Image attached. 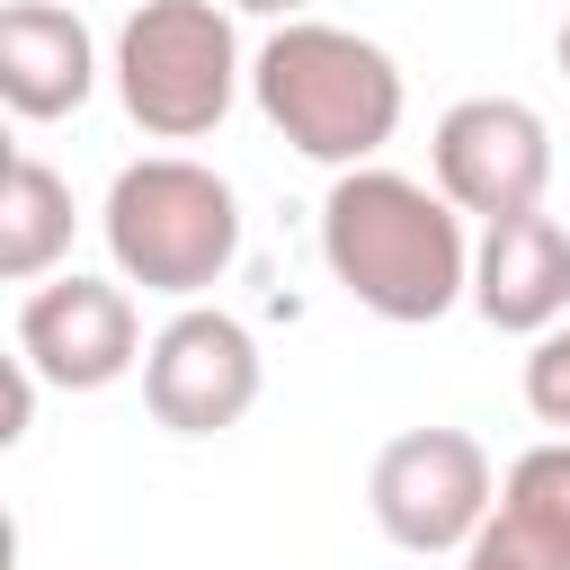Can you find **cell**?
<instances>
[{"mask_svg": "<svg viewBox=\"0 0 570 570\" xmlns=\"http://www.w3.org/2000/svg\"><path fill=\"white\" fill-rule=\"evenodd\" d=\"M499 517H517L525 534L570 552V436H543L499 472Z\"/></svg>", "mask_w": 570, "mask_h": 570, "instance_id": "12", "label": "cell"}, {"mask_svg": "<svg viewBox=\"0 0 570 570\" xmlns=\"http://www.w3.org/2000/svg\"><path fill=\"white\" fill-rule=\"evenodd\" d=\"M71 178L36 151L9 160V187H0V276L9 285H45L62 258H71Z\"/></svg>", "mask_w": 570, "mask_h": 570, "instance_id": "11", "label": "cell"}, {"mask_svg": "<svg viewBox=\"0 0 570 570\" xmlns=\"http://www.w3.org/2000/svg\"><path fill=\"white\" fill-rule=\"evenodd\" d=\"M525 410H534L552 436H570V321L525 347Z\"/></svg>", "mask_w": 570, "mask_h": 570, "instance_id": "13", "label": "cell"}, {"mask_svg": "<svg viewBox=\"0 0 570 570\" xmlns=\"http://www.w3.org/2000/svg\"><path fill=\"white\" fill-rule=\"evenodd\" d=\"M454 570H570V552H552L543 534H525L517 517H490L472 543H463V561Z\"/></svg>", "mask_w": 570, "mask_h": 570, "instance_id": "14", "label": "cell"}, {"mask_svg": "<svg viewBox=\"0 0 570 570\" xmlns=\"http://www.w3.org/2000/svg\"><path fill=\"white\" fill-rule=\"evenodd\" d=\"M249 98L258 116L321 169H374V151L401 134L410 80L401 62L330 18H285L258 53H249Z\"/></svg>", "mask_w": 570, "mask_h": 570, "instance_id": "2", "label": "cell"}, {"mask_svg": "<svg viewBox=\"0 0 570 570\" xmlns=\"http://www.w3.org/2000/svg\"><path fill=\"white\" fill-rule=\"evenodd\" d=\"M321 267L330 285L392 321V330H428L454 303H472V232L463 214L436 196V178L410 169H338L321 196Z\"/></svg>", "mask_w": 570, "mask_h": 570, "instance_id": "1", "label": "cell"}, {"mask_svg": "<svg viewBox=\"0 0 570 570\" xmlns=\"http://www.w3.org/2000/svg\"><path fill=\"white\" fill-rule=\"evenodd\" d=\"M223 9H232V18H276V27H285V18H303L312 0H223Z\"/></svg>", "mask_w": 570, "mask_h": 570, "instance_id": "15", "label": "cell"}, {"mask_svg": "<svg viewBox=\"0 0 570 570\" xmlns=\"http://www.w3.org/2000/svg\"><path fill=\"white\" fill-rule=\"evenodd\" d=\"M98 240H107V258H116L125 285L196 303L240 258V196H232L223 169H205L187 151H151V160H125L107 178Z\"/></svg>", "mask_w": 570, "mask_h": 570, "instance_id": "3", "label": "cell"}, {"mask_svg": "<svg viewBox=\"0 0 570 570\" xmlns=\"http://www.w3.org/2000/svg\"><path fill=\"white\" fill-rule=\"evenodd\" d=\"M472 312L508 338H543L570 321V232L552 214L481 223L472 240Z\"/></svg>", "mask_w": 570, "mask_h": 570, "instance_id": "9", "label": "cell"}, {"mask_svg": "<svg viewBox=\"0 0 570 570\" xmlns=\"http://www.w3.org/2000/svg\"><path fill=\"white\" fill-rule=\"evenodd\" d=\"M428 178L454 214L508 223V214H543L552 196V125L525 98H454L428 134Z\"/></svg>", "mask_w": 570, "mask_h": 570, "instance_id": "6", "label": "cell"}, {"mask_svg": "<svg viewBox=\"0 0 570 570\" xmlns=\"http://www.w3.org/2000/svg\"><path fill=\"white\" fill-rule=\"evenodd\" d=\"M142 312L125 294V276H45L18 303V365L53 392H107L142 365Z\"/></svg>", "mask_w": 570, "mask_h": 570, "instance_id": "8", "label": "cell"}, {"mask_svg": "<svg viewBox=\"0 0 570 570\" xmlns=\"http://www.w3.org/2000/svg\"><path fill=\"white\" fill-rule=\"evenodd\" d=\"M552 62H561V80H570V18L552 27Z\"/></svg>", "mask_w": 570, "mask_h": 570, "instance_id": "16", "label": "cell"}, {"mask_svg": "<svg viewBox=\"0 0 570 570\" xmlns=\"http://www.w3.org/2000/svg\"><path fill=\"white\" fill-rule=\"evenodd\" d=\"M365 508L383 543L419 561H463V543L499 517V463L472 428H401L365 472Z\"/></svg>", "mask_w": 570, "mask_h": 570, "instance_id": "5", "label": "cell"}, {"mask_svg": "<svg viewBox=\"0 0 570 570\" xmlns=\"http://www.w3.org/2000/svg\"><path fill=\"white\" fill-rule=\"evenodd\" d=\"M98 71L107 62H98V36L80 9H62V0H9L0 9V98L18 125L80 116Z\"/></svg>", "mask_w": 570, "mask_h": 570, "instance_id": "10", "label": "cell"}, {"mask_svg": "<svg viewBox=\"0 0 570 570\" xmlns=\"http://www.w3.org/2000/svg\"><path fill=\"white\" fill-rule=\"evenodd\" d=\"M258 383H267V356L249 338V321L214 312V303H178L151 347H142V410L169 428V436H223L258 410Z\"/></svg>", "mask_w": 570, "mask_h": 570, "instance_id": "7", "label": "cell"}, {"mask_svg": "<svg viewBox=\"0 0 570 570\" xmlns=\"http://www.w3.org/2000/svg\"><path fill=\"white\" fill-rule=\"evenodd\" d=\"M107 80H116L125 116L151 142H205L240 107V89H249L240 27H232L223 0H142L116 27Z\"/></svg>", "mask_w": 570, "mask_h": 570, "instance_id": "4", "label": "cell"}]
</instances>
